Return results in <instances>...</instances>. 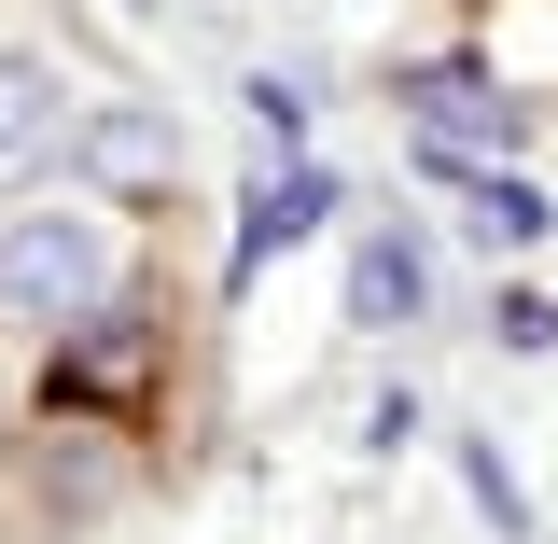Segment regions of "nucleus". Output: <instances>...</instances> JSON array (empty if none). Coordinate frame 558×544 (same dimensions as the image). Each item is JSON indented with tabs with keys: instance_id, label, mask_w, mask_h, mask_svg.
Masks as SVG:
<instances>
[{
	"instance_id": "f257e3e1",
	"label": "nucleus",
	"mask_w": 558,
	"mask_h": 544,
	"mask_svg": "<svg viewBox=\"0 0 558 544\" xmlns=\"http://www.w3.org/2000/svg\"><path fill=\"white\" fill-rule=\"evenodd\" d=\"M112 293H126V252H112L98 209H28V223H0V307H14V322H84V307H112Z\"/></svg>"
},
{
	"instance_id": "f03ea898",
	"label": "nucleus",
	"mask_w": 558,
	"mask_h": 544,
	"mask_svg": "<svg viewBox=\"0 0 558 544\" xmlns=\"http://www.w3.org/2000/svg\"><path fill=\"white\" fill-rule=\"evenodd\" d=\"M70 126H84V112H70L57 70H43V57H0V182H43V168L70 154Z\"/></svg>"
},
{
	"instance_id": "7ed1b4c3",
	"label": "nucleus",
	"mask_w": 558,
	"mask_h": 544,
	"mask_svg": "<svg viewBox=\"0 0 558 544\" xmlns=\"http://www.w3.org/2000/svg\"><path fill=\"white\" fill-rule=\"evenodd\" d=\"M70 168H84V182H112V196L182 182V126H168V112H84V126H70Z\"/></svg>"
},
{
	"instance_id": "20e7f679",
	"label": "nucleus",
	"mask_w": 558,
	"mask_h": 544,
	"mask_svg": "<svg viewBox=\"0 0 558 544\" xmlns=\"http://www.w3.org/2000/svg\"><path fill=\"white\" fill-rule=\"evenodd\" d=\"M433 182H447V196H461V223H475L488 252H531V238H545L558 209L531 196V182H517V168H461V154H447V140H433Z\"/></svg>"
},
{
	"instance_id": "39448f33",
	"label": "nucleus",
	"mask_w": 558,
	"mask_h": 544,
	"mask_svg": "<svg viewBox=\"0 0 558 544\" xmlns=\"http://www.w3.org/2000/svg\"><path fill=\"white\" fill-rule=\"evenodd\" d=\"M418 293H433L418 238H405V223H363V238H349V322L391 336V322H418Z\"/></svg>"
},
{
	"instance_id": "423d86ee",
	"label": "nucleus",
	"mask_w": 558,
	"mask_h": 544,
	"mask_svg": "<svg viewBox=\"0 0 558 544\" xmlns=\"http://www.w3.org/2000/svg\"><path fill=\"white\" fill-rule=\"evenodd\" d=\"M322 209H336L322 168H266L252 209H238V266H266V252H293V238H322Z\"/></svg>"
},
{
	"instance_id": "0eeeda50",
	"label": "nucleus",
	"mask_w": 558,
	"mask_h": 544,
	"mask_svg": "<svg viewBox=\"0 0 558 544\" xmlns=\"http://www.w3.org/2000/svg\"><path fill=\"white\" fill-rule=\"evenodd\" d=\"M140 377H154V322H126V307H98V336L57 363V391H112V406H126Z\"/></svg>"
},
{
	"instance_id": "6e6552de",
	"label": "nucleus",
	"mask_w": 558,
	"mask_h": 544,
	"mask_svg": "<svg viewBox=\"0 0 558 544\" xmlns=\"http://www.w3.org/2000/svg\"><path fill=\"white\" fill-rule=\"evenodd\" d=\"M405 98H418V140H475V126H517V112H502V98H488L475 70H418Z\"/></svg>"
},
{
	"instance_id": "1a4fd4ad",
	"label": "nucleus",
	"mask_w": 558,
	"mask_h": 544,
	"mask_svg": "<svg viewBox=\"0 0 558 544\" xmlns=\"http://www.w3.org/2000/svg\"><path fill=\"white\" fill-rule=\"evenodd\" d=\"M252 126H266V140L307 126V84H293V70H252Z\"/></svg>"
}]
</instances>
